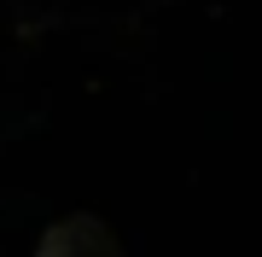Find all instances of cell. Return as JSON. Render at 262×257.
I'll use <instances>...</instances> for the list:
<instances>
[{
	"label": "cell",
	"mask_w": 262,
	"mask_h": 257,
	"mask_svg": "<svg viewBox=\"0 0 262 257\" xmlns=\"http://www.w3.org/2000/svg\"><path fill=\"white\" fill-rule=\"evenodd\" d=\"M35 257H122V246L99 216H64L41 234Z\"/></svg>",
	"instance_id": "6da1fadb"
}]
</instances>
